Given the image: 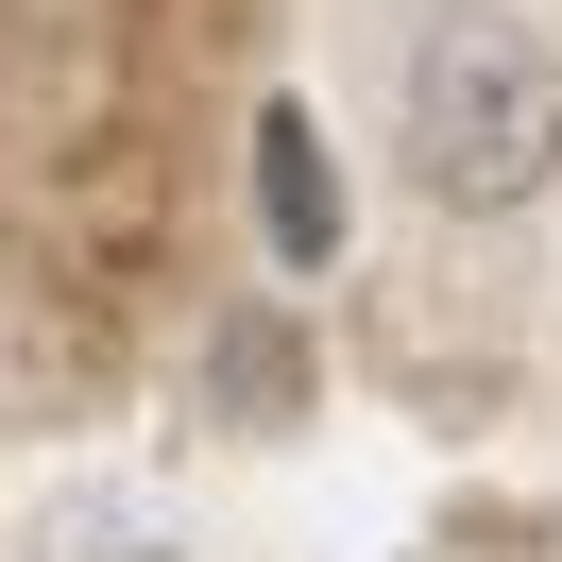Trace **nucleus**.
Instances as JSON below:
<instances>
[{
    "instance_id": "nucleus-1",
    "label": "nucleus",
    "mask_w": 562,
    "mask_h": 562,
    "mask_svg": "<svg viewBox=\"0 0 562 562\" xmlns=\"http://www.w3.org/2000/svg\"><path fill=\"white\" fill-rule=\"evenodd\" d=\"M409 188L460 222H512L562 188V52L528 18H443L409 52Z\"/></svg>"
},
{
    "instance_id": "nucleus-2",
    "label": "nucleus",
    "mask_w": 562,
    "mask_h": 562,
    "mask_svg": "<svg viewBox=\"0 0 562 562\" xmlns=\"http://www.w3.org/2000/svg\"><path fill=\"white\" fill-rule=\"evenodd\" d=\"M256 222H273V273H324L341 256V171H324L307 103H256Z\"/></svg>"
},
{
    "instance_id": "nucleus-3",
    "label": "nucleus",
    "mask_w": 562,
    "mask_h": 562,
    "mask_svg": "<svg viewBox=\"0 0 562 562\" xmlns=\"http://www.w3.org/2000/svg\"><path fill=\"white\" fill-rule=\"evenodd\" d=\"M205 409L222 426H290V409H307V324H290V307H239L205 341Z\"/></svg>"
}]
</instances>
